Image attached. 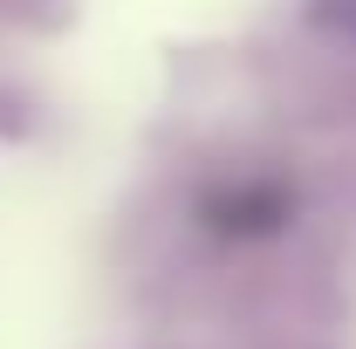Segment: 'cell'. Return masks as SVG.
Here are the masks:
<instances>
[{"label": "cell", "instance_id": "6da1fadb", "mask_svg": "<svg viewBox=\"0 0 356 349\" xmlns=\"http://www.w3.org/2000/svg\"><path fill=\"white\" fill-rule=\"evenodd\" d=\"M206 213L220 219V226H233V233H261V226H274L281 219V199L267 192V185H226V192H213V206Z\"/></svg>", "mask_w": 356, "mask_h": 349}]
</instances>
